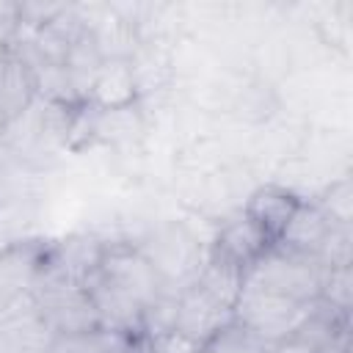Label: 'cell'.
Returning a JSON list of instances; mask_svg holds the SVG:
<instances>
[{"label": "cell", "mask_w": 353, "mask_h": 353, "mask_svg": "<svg viewBox=\"0 0 353 353\" xmlns=\"http://www.w3.org/2000/svg\"><path fill=\"white\" fill-rule=\"evenodd\" d=\"M325 270L328 268L314 256H303L281 245H273L248 268L245 284L301 303H317Z\"/></svg>", "instance_id": "6da1fadb"}, {"label": "cell", "mask_w": 353, "mask_h": 353, "mask_svg": "<svg viewBox=\"0 0 353 353\" xmlns=\"http://www.w3.org/2000/svg\"><path fill=\"white\" fill-rule=\"evenodd\" d=\"M312 312H314V303H301L243 281V292L234 306V323L251 331L259 342L270 347L279 339L301 331V325L312 317Z\"/></svg>", "instance_id": "7a4b0ae2"}, {"label": "cell", "mask_w": 353, "mask_h": 353, "mask_svg": "<svg viewBox=\"0 0 353 353\" xmlns=\"http://www.w3.org/2000/svg\"><path fill=\"white\" fill-rule=\"evenodd\" d=\"M110 284L132 295L143 309H149L160 298V273L152 259L127 245H108L105 256L97 268Z\"/></svg>", "instance_id": "3957f363"}, {"label": "cell", "mask_w": 353, "mask_h": 353, "mask_svg": "<svg viewBox=\"0 0 353 353\" xmlns=\"http://www.w3.org/2000/svg\"><path fill=\"white\" fill-rule=\"evenodd\" d=\"M229 323H234V312L218 306L212 298H207L196 284H190L185 292L176 295L174 306V325L188 339L207 345L218 331H223Z\"/></svg>", "instance_id": "277c9868"}, {"label": "cell", "mask_w": 353, "mask_h": 353, "mask_svg": "<svg viewBox=\"0 0 353 353\" xmlns=\"http://www.w3.org/2000/svg\"><path fill=\"white\" fill-rule=\"evenodd\" d=\"M138 72L132 58H102L91 85H88V105L97 110H121L138 102Z\"/></svg>", "instance_id": "5b68a950"}, {"label": "cell", "mask_w": 353, "mask_h": 353, "mask_svg": "<svg viewBox=\"0 0 353 353\" xmlns=\"http://www.w3.org/2000/svg\"><path fill=\"white\" fill-rule=\"evenodd\" d=\"M268 248H273V243L240 212L237 218L226 221V223L215 232L212 245H210V259L223 262V265H232V268L248 273V268H251Z\"/></svg>", "instance_id": "8992f818"}, {"label": "cell", "mask_w": 353, "mask_h": 353, "mask_svg": "<svg viewBox=\"0 0 353 353\" xmlns=\"http://www.w3.org/2000/svg\"><path fill=\"white\" fill-rule=\"evenodd\" d=\"M301 201L303 199L295 190L284 188V185H259L248 196V201L243 207V215L276 245L281 240L284 229L290 226L295 210L301 207Z\"/></svg>", "instance_id": "52a82bcc"}, {"label": "cell", "mask_w": 353, "mask_h": 353, "mask_svg": "<svg viewBox=\"0 0 353 353\" xmlns=\"http://www.w3.org/2000/svg\"><path fill=\"white\" fill-rule=\"evenodd\" d=\"M36 97H39L36 72L30 61L11 44V58L0 72V121L6 124V130L17 119H22L25 110H30Z\"/></svg>", "instance_id": "ba28073f"}, {"label": "cell", "mask_w": 353, "mask_h": 353, "mask_svg": "<svg viewBox=\"0 0 353 353\" xmlns=\"http://www.w3.org/2000/svg\"><path fill=\"white\" fill-rule=\"evenodd\" d=\"M334 229H336V223L317 204L301 201V207L295 210L290 226L284 229V234L276 245H281L287 251H295V254H303V256L320 259V251L328 243Z\"/></svg>", "instance_id": "9c48e42d"}, {"label": "cell", "mask_w": 353, "mask_h": 353, "mask_svg": "<svg viewBox=\"0 0 353 353\" xmlns=\"http://www.w3.org/2000/svg\"><path fill=\"white\" fill-rule=\"evenodd\" d=\"M243 281H245V273L243 270H237L232 265H223V262H215V259L207 256V265L199 270V276H196L193 284L207 298H212L218 306L234 312L237 298L243 292Z\"/></svg>", "instance_id": "30bf717a"}, {"label": "cell", "mask_w": 353, "mask_h": 353, "mask_svg": "<svg viewBox=\"0 0 353 353\" xmlns=\"http://www.w3.org/2000/svg\"><path fill=\"white\" fill-rule=\"evenodd\" d=\"M105 248L99 240L94 237H72L61 245L58 251V268H61V276L66 281H74V284H83L91 273H97L102 256H105Z\"/></svg>", "instance_id": "8fae6325"}, {"label": "cell", "mask_w": 353, "mask_h": 353, "mask_svg": "<svg viewBox=\"0 0 353 353\" xmlns=\"http://www.w3.org/2000/svg\"><path fill=\"white\" fill-rule=\"evenodd\" d=\"M201 353H268V345L259 342L251 331H245L237 323H229L223 331H218L204 347Z\"/></svg>", "instance_id": "7c38bea8"}, {"label": "cell", "mask_w": 353, "mask_h": 353, "mask_svg": "<svg viewBox=\"0 0 353 353\" xmlns=\"http://www.w3.org/2000/svg\"><path fill=\"white\" fill-rule=\"evenodd\" d=\"M350 204H353V193H350V182L347 179H339L334 182L325 196L317 201V207L336 223V226H347L350 223Z\"/></svg>", "instance_id": "4fadbf2b"}, {"label": "cell", "mask_w": 353, "mask_h": 353, "mask_svg": "<svg viewBox=\"0 0 353 353\" xmlns=\"http://www.w3.org/2000/svg\"><path fill=\"white\" fill-rule=\"evenodd\" d=\"M146 345L152 353H201L204 345L188 339L185 334H179L176 328H168V331H160L154 336H146Z\"/></svg>", "instance_id": "5bb4252c"}, {"label": "cell", "mask_w": 353, "mask_h": 353, "mask_svg": "<svg viewBox=\"0 0 353 353\" xmlns=\"http://www.w3.org/2000/svg\"><path fill=\"white\" fill-rule=\"evenodd\" d=\"M268 353H323V347L312 336H306L303 331H295V334L279 339L276 345H270Z\"/></svg>", "instance_id": "9a60e30c"}, {"label": "cell", "mask_w": 353, "mask_h": 353, "mask_svg": "<svg viewBox=\"0 0 353 353\" xmlns=\"http://www.w3.org/2000/svg\"><path fill=\"white\" fill-rule=\"evenodd\" d=\"M8 58H11V44H8V41H0V72H3V66L8 63Z\"/></svg>", "instance_id": "2e32d148"}, {"label": "cell", "mask_w": 353, "mask_h": 353, "mask_svg": "<svg viewBox=\"0 0 353 353\" xmlns=\"http://www.w3.org/2000/svg\"><path fill=\"white\" fill-rule=\"evenodd\" d=\"M3 135H6V124L0 121V141H3Z\"/></svg>", "instance_id": "e0dca14e"}]
</instances>
